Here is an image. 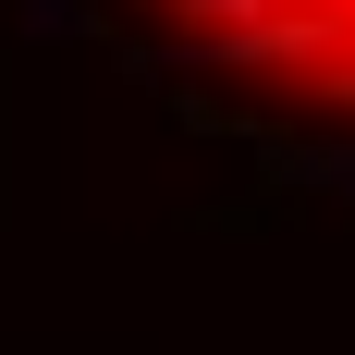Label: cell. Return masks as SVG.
<instances>
[{
  "instance_id": "1",
  "label": "cell",
  "mask_w": 355,
  "mask_h": 355,
  "mask_svg": "<svg viewBox=\"0 0 355 355\" xmlns=\"http://www.w3.org/2000/svg\"><path fill=\"white\" fill-rule=\"evenodd\" d=\"M159 49L306 123H355V0H123Z\"/></svg>"
}]
</instances>
